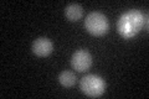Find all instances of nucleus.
Returning <instances> with one entry per match:
<instances>
[{
  "label": "nucleus",
  "instance_id": "nucleus-6",
  "mask_svg": "<svg viewBox=\"0 0 149 99\" xmlns=\"http://www.w3.org/2000/svg\"><path fill=\"white\" fill-rule=\"evenodd\" d=\"M65 15L70 21H77L83 16V9L78 4H70L65 9Z\"/></svg>",
  "mask_w": 149,
  "mask_h": 99
},
{
  "label": "nucleus",
  "instance_id": "nucleus-5",
  "mask_svg": "<svg viewBox=\"0 0 149 99\" xmlns=\"http://www.w3.org/2000/svg\"><path fill=\"white\" fill-rule=\"evenodd\" d=\"M54 45L47 37H39L32 44V52L40 57H46L52 52Z\"/></svg>",
  "mask_w": 149,
  "mask_h": 99
},
{
  "label": "nucleus",
  "instance_id": "nucleus-2",
  "mask_svg": "<svg viewBox=\"0 0 149 99\" xmlns=\"http://www.w3.org/2000/svg\"><path fill=\"white\" fill-rule=\"evenodd\" d=\"M81 91L86 94L87 97L97 98L101 97L106 91V82L103 78L96 74H87L81 79L80 83Z\"/></svg>",
  "mask_w": 149,
  "mask_h": 99
},
{
  "label": "nucleus",
  "instance_id": "nucleus-4",
  "mask_svg": "<svg viewBox=\"0 0 149 99\" xmlns=\"http://www.w3.org/2000/svg\"><path fill=\"white\" fill-rule=\"evenodd\" d=\"M71 66L78 72H86L92 66V56L86 50H78L72 55Z\"/></svg>",
  "mask_w": 149,
  "mask_h": 99
},
{
  "label": "nucleus",
  "instance_id": "nucleus-1",
  "mask_svg": "<svg viewBox=\"0 0 149 99\" xmlns=\"http://www.w3.org/2000/svg\"><path fill=\"white\" fill-rule=\"evenodd\" d=\"M144 26V15L138 10H129L120 15L117 22V30L124 39H132Z\"/></svg>",
  "mask_w": 149,
  "mask_h": 99
},
{
  "label": "nucleus",
  "instance_id": "nucleus-7",
  "mask_svg": "<svg viewBox=\"0 0 149 99\" xmlns=\"http://www.w3.org/2000/svg\"><path fill=\"white\" fill-rule=\"evenodd\" d=\"M58 82L61 83V86L63 87H72L74 83H76V76L70 72V71H63V72L60 73L58 76Z\"/></svg>",
  "mask_w": 149,
  "mask_h": 99
},
{
  "label": "nucleus",
  "instance_id": "nucleus-3",
  "mask_svg": "<svg viewBox=\"0 0 149 99\" xmlns=\"http://www.w3.org/2000/svg\"><path fill=\"white\" fill-rule=\"evenodd\" d=\"M86 30L93 36H102L107 34L109 24L107 17L101 12H91L88 14L85 20Z\"/></svg>",
  "mask_w": 149,
  "mask_h": 99
}]
</instances>
